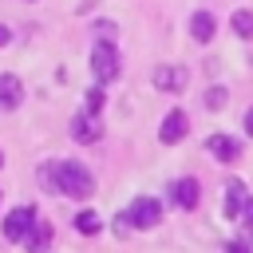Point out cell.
<instances>
[{
	"instance_id": "cell-2",
	"label": "cell",
	"mask_w": 253,
	"mask_h": 253,
	"mask_svg": "<svg viewBox=\"0 0 253 253\" xmlns=\"http://www.w3.org/2000/svg\"><path fill=\"white\" fill-rule=\"evenodd\" d=\"M119 67H123V63H119V47H115V43H107V40H103V43H95V47H91V71H95V79H99V83L119 79Z\"/></svg>"
},
{
	"instance_id": "cell-3",
	"label": "cell",
	"mask_w": 253,
	"mask_h": 253,
	"mask_svg": "<svg viewBox=\"0 0 253 253\" xmlns=\"http://www.w3.org/2000/svg\"><path fill=\"white\" fill-rule=\"evenodd\" d=\"M126 217H130V225H134V229H150V225H158V221H162V206H158L154 198H134V202H130V210H126Z\"/></svg>"
},
{
	"instance_id": "cell-10",
	"label": "cell",
	"mask_w": 253,
	"mask_h": 253,
	"mask_svg": "<svg viewBox=\"0 0 253 253\" xmlns=\"http://www.w3.org/2000/svg\"><path fill=\"white\" fill-rule=\"evenodd\" d=\"M206 150H210L217 162H233V158L241 154V146H237L229 134H210V138H206Z\"/></svg>"
},
{
	"instance_id": "cell-7",
	"label": "cell",
	"mask_w": 253,
	"mask_h": 253,
	"mask_svg": "<svg viewBox=\"0 0 253 253\" xmlns=\"http://www.w3.org/2000/svg\"><path fill=\"white\" fill-rule=\"evenodd\" d=\"M99 134H103V126H99L95 115L83 111V115L71 119V138H75V142H99Z\"/></svg>"
},
{
	"instance_id": "cell-12",
	"label": "cell",
	"mask_w": 253,
	"mask_h": 253,
	"mask_svg": "<svg viewBox=\"0 0 253 253\" xmlns=\"http://www.w3.org/2000/svg\"><path fill=\"white\" fill-rule=\"evenodd\" d=\"M245 186L241 182H229L225 186V217H241V210H245Z\"/></svg>"
},
{
	"instance_id": "cell-16",
	"label": "cell",
	"mask_w": 253,
	"mask_h": 253,
	"mask_svg": "<svg viewBox=\"0 0 253 253\" xmlns=\"http://www.w3.org/2000/svg\"><path fill=\"white\" fill-rule=\"evenodd\" d=\"M206 107H210V111H221V107H225V87H210V91H206Z\"/></svg>"
},
{
	"instance_id": "cell-20",
	"label": "cell",
	"mask_w": 253,
	"mask_h": 253,
	"mask_svg": "<svg viewBox=\"0 0 253 253\" xmlns=\"http://www.w3.org/2000/svg\"><path fill=\"white\" fill-rule=\"evenodd\" d=\"M225 253H249V245H245V241H229V245H225Z\"/></svg>"
},
{
	"instance_id": "cell-5",
	"label": "cell",
	"mask_w": 253,
	"mask_h": 253,
	"mask_svg": "<svg viewBox=\"0 0 253 253\" xmlns=\"http://www.w3.org/2000/svg\"><path fill=\"white\" fill-rule=\"evenodd\" d=\"M186 130H190L186 111H170V115L162 119V126H158V138H162L166 146H174V142H182V138H186Z\"/></svg>"
},
{
	"instance_id": "cell-8",
	"label": "cell",
	"mask_w": 253,
	"mask_h": 253,
	"mask_svg": "<svg viewBox=\"0 0 253 253\" xmlns=\"http://www.w3.org/2000/svg\"><path fill=\"white\" fill-rule=\"evenodd\" d=\"M20 99H24V83H20L12 71H4V75H0V111H16Z\"/></svg>"
},
{
	"instance_id": "cell-1",
	"label": "cell",
	"mask_w": 253,
	"mask_h": 253,
	"mask_svg": "<svg viewBox=\"0 0 253 253\" xmlns=\"http://www.w3.org/2000/svg\"><path fill=\"white\" fill-rule=\"evenodd\" d=\"M43 174V186H51L55 194H67V198H75V202H83V198H91L95 194V178H91V170L83 166V162H55V166H43L40 170Z\"/></svg>"
},
{
	"instance_id": "cell-18",
	"label": "cell",
	"mask_w": 253,
	"mask_h": 253,
	"mask_svg": "<svg viewBox=\"0 0 253 253\" xmlns=\"http://www.w3.org/2000/svg\"><path fill=\"white\" fill-rule=\"evenodd\" d=\"M126 229H130V217H126V213H119V217H115V233H119V237H126Z\"/></svg>"
},
{
	"instance_id": "cell-17",
	"label": "cell",
	"mask_w": 253,
	"mask_h": 253,
	"mask_svg": "<svg viewBox=\"0 0 253 253\" xmlns=\"http://www.w3.org/2000/svg\"><path fill=\"white\" fill-rule=\"evenodd\" d=\"M103 111V87H91L87 91V115H99Z\"/></svg>"
},
{
	"instance_id": "cell-22",
	"label": "cell",
	"mask_w": 253,
	"mask_h": 253,
	"mask_svg": "<svg viewBox=\"0 0 253 253\" xmlns=\"http://www.w3.org/2000/svg\"><path fill=\"white\" fill-rule=\"evenodd\" d=\"M8 40H12V32H8L4 24H0V47H8Z\"/></svg>"
},
{
	"instance_id": "cell-21",
	"label": "cell",
	"mask_w": 253,
	"mask_h": 253,
	"mask_svg": "<svg viewBox=\"0 0 253 253\" xmlns=\"http://www.w3.org/2000/svg\"><path fill=\"white\" fill-rule=\"evenodd\" d=\"M245 134H249V138H253V107H249V111H245Z\"/></svg>"
},
{
	"instance_id": "cell-13",
	"label": "cell",
	"mask_w": 253,
	"mask_h": 253,
	"mask_svg": "<svg viewBox=\"0 0 253 253\" xmlns=\"http://www.w3.org/2000/svg\"><path fill=\"white\" fill-rule=\"evenodd\" d=\"M47 241H51V225H47V221H36V225H32V233L24 237L28 253H43V249H47Z\"/></svg>"
},
{
	"instance_id": "cell-9",
	"label": "cell",
	"mask_w": 253,
	"mask_h": 253,
	"mask_svg": "<svg viewBox=\"0 0 253 253\" xmlns=\"http://www.w3.org/2000/svg\"><path fill=\"white\" fill-rule=\"evenodd\" d=\"M186 79H190L186 67H170V63H162V67L154 71V87H158V91H182Z\"/></svg>"
},
{
	"instance_id": "cell-4",
	"label": "cell",
	"mask_w": 253,
	"mask_h": 253,
	"mask_svg": "<svg viewBox=\"0 0 253 253\" xmlns=\"http://www.w3.org/2000/svg\"><path fill=\"white\" fill-rule=\"evenodd\" d=\"M32 225H36V206H20V210H12L4 217V237L8 241H24L32 233Z\"/></svg>"
},
{
	"instance_id": "cell-6",
	"label": "cell",
	"mask_w": 253,
	"mask_h": 253,
	"mask_svg": "<svg viewBox=\"0 0 253 253\" xmlns=\"http://www.w3.org/2000/svg\"><path fill=\"white\" fill-rule=\"evenodd\" d=\"M198 198H202V186H198L194 178H178V182L170 186V202H174V206H182V210H194V206H198Z\"/></svg>"
},
{
	"instance_id": "cell-23",
	"label": "cell",
	"mask_w": 253,
	"mask_h": 253,
	"mask_svg": "<svg viewBox=\"0 0 253 253\" xmlns=\"http://www.w3.org/2000/svg\"><path fill=\"white\" fill-rule=\"evenodd\" d=\"M0 166H4V154H0Z\"/></svg>"
},
{
	"instance_id": "cell-14",
	"label": "cell",
	"mask_w": 253,
	"mask_h": 253,
	"mask_svg": "<svg viewBox=\"0 0 253 253\" xmlns=\"http://www.w3.org/2000/svg\"><path fill=\"white\" fill-rule=\"evenodd\" d=\"M229 28H233V36L253 40V12H249V8H237V12H233V20H229Z\"/></svg>"
},
{
	"instance_id": "cell-11",
	"label": "cell",
	"mask_w": 253,
	"mask_h": 253,
	"mask_svg": "<svg viewBox=\"0 0 253 253\" xmlns=\"http://www.w3.org/2000/svg\"><path fill=\"white\" fill-rule=\"evenodd\" d=\"M213 32H217V24H213L210 12H194V16H190V36H194L198 43H210Z\"/></svg>"
},
{
	"instance_id": "cell-19",
	"label": "cell",
	"mask_w": 253,
	"mask_h": 253,
	"mask_svg": "<svg viewBox=\"0 0 253 253\" xmlns=\"http://www.w3.org/2000/svg\"><path fill=\"white\" fill-rule=\"evenodd\" d=\"M241 221H245V225H249V229H253V198H249V202H245V210H241Z\"/></svg>"
},
{
	"instance_id": "cell-15",
	"label": "cell",
	"mask_w": 253,
	"mask_h": 253,
	"mask_svg": "<svg viewBox=\"0 0 253 253\" xmlns=\"http://www.w3.org/2000/svg\"><path fill=\"white\" fill-rule=\"evenodd\" d=\"M75 229H79V233H99V229H103V217H99L95 210H83V213H75Z\"/></svg>"
}]
</instances>
